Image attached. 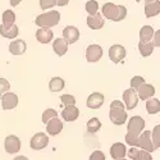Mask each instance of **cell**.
<instances>
[{"label": "cell", "mask_w": 160, "mask_h": 160, "mask_svg": "<svg viewBox=\"0 0 160 160\" xmlns=\"http://www.w3.org/2000/svg\"><path fill=\"white\" fill-rule=\"evenodd\" d=\"M101 16L109 21L119 22L123 21L127 16V8L124 5H115L113 3H106L102 5V13Z\"/></svg>", "instance_id": "cell-1"}, {"label": "cell", "mask_w": 160, "mask_h": 160, "mask_svg": "<svg viewBox=\"0 0 160 160\" xmlns=\"http://www.w3.org/2000/svg\"><path fill=\"white\" fill-rule=\"evenodd\" d=\"M109 118L113 124L123 126L127 121V112L124 110V104L119 100H114L110 104V113Z\"/></svg>", "instance_id": "cell-2"}, {"label": "cell", "mask_w": 160, "mask_h": 160, "mask_svg": "<svg viewBox=\"0 0 160 160\" xmlns=\"http://www.w3.org/2000/svg\"><path fill=\"white\" fill-rule=\"evenodd\" d=\"M60 21V13L57 10H50L48 13H42L36 17L35 23L40 28H50L57 26Z\"/></svg>", "instance_id": "cell-3"}, {"label": "cell", "mask_w": 160, "mask_h": 160, "mask_svg": "<svg viewBox=\"0 0 160 160\" xmlns=\"http://www.w3.org/2000/svg\"><path fill=\"white\" fill-rule=\"evenodd\" d=\"M145 128V119L141 118V117H132L128 122V126H127V133L129 135H136L138 136L140 133L143 131Z\"/></svg>", "instance_id": "cell-4"}, {"label": "cell", "mask_w": 160, "mask_h": 160, "mask_svg": "<svg viewBox=\"0 0 160 160\" xmlns=\"http://www.w3.org/2000/svg\"><path fill=\"white\" fill-rule=\"evenodd\" d=\"M137 148H141L143 151H148V152L155 151V148H154V145H152V142H151V132H150V131L141 132L140 135H138Z\"/></svg>", "instance_id": "cell-5"}, {"label": "cell", "mask_w": 160, "mask_h": 160, "mask_svg": "<svg viewBox=\"0 0 160 160\" xmlns=\"http://www.w3.org/2000/svg\"><path fill=\"white\" fill-rule=\"evenodd\" d=\"M48 143H49V137L42 132L36 133L30 141V146L32 150H42L48 146Z\"/></svg>", "instance_id": "cell-6"}, {"label": "cell", "mask_w": 160, "mask_h": 160, "mask_svg": "<svg viewBox=\"0 0 160 160\" xmlns=\"http://www.w3.org/2000/svg\"><path fill=\"white\" fill-rule=\"evenodd\" d=\"M124 58H126V49H124V46L118 45V44L110 46V49H109V59L114 64H118V63L123 62Z\"/></svg>", "instance_id": "cell-7"}, {"label": "cell", "mask_w": 160, "mask_h": 160, "mask_svg": "<svg viewBox=\"0 0 160 160\" xmlns=\"http://www.w3.org/2000/svg\"><path fill=\"white\" fill-rule=\"evenodd\" d=\"M102 57V48L100 45H90L86 49V59L88 63H96Z\"/></svg>", "instance_id": "cell-8"}, {"label": "cell", "mask_w": 160, "mask_h": 160, "mask_svg": "<svg viewBox=\"0 0 160 160\" xmlns=\"http://www.w3.org/2000/svg\"><path fill=\"white\" fill-rule=\"evenodd\" d=\"M79 38V31L74 26H67V27L63 30V40L67 44H74L78 41Z\"/></svg>", "instance_id": "cell-9"}, {"label": "cell", "mask_w": 160, "mask_h": 160, "mask_svg": "<svg viewBox=\"0 0 160 160\" xmlns=\"http://www.w3.org/2000/svg\"><path fill=\"white\" fill-rule=\"evenodd\" d=\"M123 99H124V104H126V108L128 110H132L135 109L137 106V102H138V96L136 94L135 90L132 88H128L123 92Z\"/></svg>", "instance_id": "cell-10"}, {"label": "cell", "mask_w": 160, "mask_h": 160, "mask_svg": "<svg viewBox=\"0 0 160 160\" xmlns=\"http://www.w3.org/2000/svg\"><path fill=\"white\" fill-rule=\"evenodd\" d=\"M5 151L8 154H17L21 150V140L17 136H8L5 138Z\"/></svg>", "instance_id": "cell-11"}, {"label": "cell", "mask_w": 160, "mask_h": 160, "mask_svg": "<svg viewBox=\"0 0 160 160\" xmlns=\"http://www.w3.org/2000/svg\"><path fill=\"white\" fill-rule=\"evenodd\" d=\"M2 104L4 110H12L18 105V96L14 92H7L2 96Z\"/></svg>", "instance_id": "cell-12"}, {"label": "cell", "mask_w": 160, "mask_h": 160, "mask_svg": "<svg viewBox=\"0 0 160 160\" xmlns=\"http://www.w3.org/2000/svg\"><path fill=\"white\" fill-rule=\"evenodd\" d=\"M136 94L141 100H149L150 98H152L155 95V87L152 85H149V83H142L137 88Z\"/></svg>", "instance_id": "cell-13"}, {"label": "cell", "mask_w": 160, "mask_h": 160, "mask_svg": "<svg viewBox=\"0 0 160 160\" xmlns=\"http://www.w3.org/2000/svg\"><path fill=\"white\" fill-rule=\"evenodd\" d=\"M63 129V123L59 118H52L46 123V131L50 136H57Z\"/></svg>", "instance_id": "cell-14"}, {"label": "cell", "mask_w": 160, "mask_h": 160, "mask_svg": "<svg viewBox=\"0 0 160 160\" xmlns=\"http://www.w3.org/2000/svg\"><path fill=\"white\" fill-rule=\"evenodd\" d=\"M104 17L101 16V13H95L94 16L87 17V26L91 30H100L104 27Z\"/></svg>", "instance_id": "cell-15"}, {"label": "cell", "mask_w": 160, "mask_h": 160, "mask_svg": "<svg viewBox=\"0 0 160 160\" xmlns=\"http://www.w3.org/2000/svg\"><path fill=\"white\" fill-rule=\"evenodd\" d=\"M104 100L105 98L102 94H100V92H92L87 99V106L90 109H99L104 104Z\"/></svg>", "instance_id": "cell-16"}, {"label": "cell", "mask_w": 160, "mask_h": 160, "mask_svg": "<svg viewBox=\"0 0 160 160\" xmlns=\"http://www.w3.org/2000/svg\"><path fill=\"white\" fill-rule=\"evenodd\" d=\"M127 154V149H126V146L121 142H115L112 145V148H110V155L113 158V160H118V159H124Z\"/></svg>", "instance_id": "cell-17"}, {"label": "cell", "mask_w": 160, "mask_h": 160, "mask_svg": "<svg viewBox=\"0 0 160 160\" xmlns=\"http://www.w3.org/2000/svg\"><path fill=\"white\" fill-rule=\"evenodd\" d=\"M79 115V110L76 108L74 105H68V106H65V108L63 109L62 112V117L65 122H73L76 121V119L78 118Z\"/></svg>", "instance_id": "cell-18"}, {"label": "cell", "mask_w": 160, "mask_h": 160, "mask_svg": "<svg viewBox=\"0 0 160 160\" xmlns=\"http://www.w3.org/2000/svg\"><path fill=\"white\" fill-rule=\"evenodd\" d=\"M128 156L131 160H152V156L150 155V152L143 151V150H138L137 148L129 149Z\"/></svg>", "instance_id": "cell-19"}, {"label": "cell", "mask_w": 160, "mask_h": 160, "mask_svg": "<svg viewBox=\"0 0 160 160\" xmlns=\"http://www.w3.org/2000/svg\"><path fill=\"white\" fill-rule=\"evenodd\" d=\"M0 35L5 38H14L18 36V27L16 24H2L0 26Z\"/></svg>", "instance_id": "cell-20"}, {"label": "cell", "mask_w": 160, "mask_h": 160, "mask_svg": "<svg viewBox=\"0 0 160 160\" xmlns=\"http://www.w3.org/2000/svg\"><path fill=\"white\" fill-rule=\"evenodd\" d=\"M52 36H54V33L50 28H38L36 31V38L41 44H49L52 40Z\"/></svg>", "instance_id": "cell-21"}, {"label": "cell", "mask_w": 160, "mask_h": 160, "mask_svg": "<svg viewBox=\"0 0 160 160\" xmlns=\"http://www.w3.org/2000/svg\"><path fill=\"white\" fill-rule=\"evenodd\" d=\"M26 49H27V45H26L24 40H16L9 45V51L13 55H22Z\"/></svg>", "instance_id": "cell-22"}, {"label": "cell", "mask_w": 160, "mask_h": 160, "mask_svg": "<svg viewBox=\"0 0 160 160\" xmlns=\"http://www.w3.org/2000/svg\"><path fill=\"white\" fill-rule=\"evenodd\" d=\"M159 12H160V2L159 0H154V2L146 3V5H145V16L148 18L158 16Z\"/></svg>", "instance_id": "cell-23"}, {"label": "cell", "mask_w": 160, "mask_h": 160, "mask_svg": "<svg viewBox=\"0 0 160 160\" xmlns=\"http://www.w3.org/2000/svg\"><path fill=\"white\" fill-rule=\"evenodd\" d=\"M52 49H54L55 54H58L59 57H63L67 51H68V44H67L62 37L55 38L54 42H52Z\"/></svg>", "instance_id": "cell-24"}, {"label": "cell", "mask_w": 160, "mask_h": 160, "mask_svg": "<svg viewBox=\"0 0 160 160\" xmlns=\"http://www.w3.org/2000/svg\"><path fill=\"white\" fill-rule=\"evenodd\" d=\"M64 87H65V82H64V79L60 78V77L51 78L50 82H49V88H50L51 92H59V91H62Z\"/></svg>", "instance_id": "cell-25"}, {"label": "cell", "mask_w": 160, "mask_h": 160, "mask_svg": "<svg viewBox=\"0 0 160 160\" xmlns=\"http://www.w3.org/2000/svg\"><path fill=\"white\" fill-rule=\"evenodd\" d=\"M154 36V28L151 27V26H143V27L141 28L140 31V42H150L151 37Z\"/></svg>", "instance_id": "cell-26"}, {"label": "cell", "mask_w": 160, "mask_h": 160, "mask_svg": "<svg viewBox=\"0 0 160 160\" xmlns=\"http://www.w3.org/2000/svg\"><path fill=\"white\" fill-rule=\"evenodd\" d=\"M146 110L149 114H156L160 112V101L158 99H149L146 101Z\"/></svg>", "instance_id": "cell-27"}, {"label": "cell", "mask_w": 160, "mask_h": 160, "mask_svg": "<svg viewBox=\"0 0 160 160\" xmlns=\"http://www.w3.org/2000/svg\"><path fill=\"white\" fill-rule=\"evenodd\" d=\"M138 50L141 52L142 57H150L152 54V50H154V45L151 42H140L138 44Z\"/></svg>", "instance_id": "cell-28"}, {"label": "cell", "mask_w": 160, "mask_h": 160, "mask_svg": "<svg viewBox=\"0 0 160 160\" xmlns=\"http://www.w3.org/2000/svg\"><path fill=\"white\" fill-rule=\"evenodd\" d=\"M86 126H87V132L88 133H96L101 128V122L98 118H91Z\"/></svg>", "instance_id": "cell-29"}, {"label": "cell", "mask_w": 160, "mask_h": 160, "mask_svg": "<svg viewBox=\"0 0 160 160\" xmlns=\"http://www.w3.org/2000/svg\"><path fill=\"white\" fill-rule=\"evenodd\" d=\"M16 22V13L13 10H5L3 13V24H14Z\"/></svg>", "instance_id": "cell-30"}, {"label": "cell", "mask_w": 160, "mask_h": 160, "mask_svg": "<svg viewBox=\"0 0 160 160\" xmlns=\"http://www.w3.org/2000/svg\"><path fill=\"white\" fill-rule=\"evenodd\" d=\"M159 136H160V127L156 126V127L154 128V131L151 132V142H152V145H154L155 150L159 149V145H160V138H159Z\"/></svg>", "instance_id": "cell-31"}, {"label": "cell", "mask_w": 160, "mask_h": 160, "mask_svg": "<svg viewBox=\"0 0 160 160\" xmlns=\"http://www.w3.org/2000/svg\"><path fill=\"white\" fill-rule=\"evenodd\" d=\"M99 10V3L96 0H90V2L86 3V12L90 16H94L95 13H98Z\"/></svg>", "instance_id": "cell-32"}, {"label": "cell", "mask_w": 160, "mask_h": 160, "mask_svg": "<svg viewBox=\"0 0 160 160\" xmlns=\"http://www.w3.org/2000/svg\"><path fill=\"white\" fill-rule=\"evenodd\" d=\"M57 115H58V113H57L55 109H46V110L42 113L41 121H42V123L46 124L48 121H50V119H52V118H57Z\"/></svg>", "instance_id": "cell-33"}, {"label": "cell", "mask_w": 160, "mask_h": 160, "mask_svg": "<svg viewBox=\"0 0 160 160\" xmlns=\"http://www.w3.org/2000/svg\"><path fill=\"white\" fill-rule=\"evenodd\" d=\"M142 83H145V79H143L142 77H140V76H136V77H133V78L131 79V88L135 90V91H137V88H138Z\"/></svg>", "instance_id": "cell-34"}, {"label": "cell", "mask_w": 160, "mask_h": 160, "mask_svg": "<svg viewBox=\"0 0 160 160\" xmlns=\"http://www.w3.org/2000/svg\"><path fill=\"white\" fill-rule=\"evenodd\" d=\"M126 143L132 146V148H137V143H138V136L136 135H129L127 133L126 135Z\"/></svg>", "instance_id": "cell-35"}, {"label": "cell", "mask_w": 160, "mask_h": 160, "mask_svg": "<svg viewBox=\"0 0 160 160\" xmlns=\"http://www.w3.org/2000/svg\"><path fill=\"white\" fill-rule=\"evenodd\" d=\"M9 88H10L9 82L5 78H0V99H2V96L4 94H7V92L9 91Z\"/></svg>", "instance_id": "cell-36"}, {"label": "cell", "mask_w": 160, "mask_h": 160, "mask_svg": "<svg viewBox=\"0 0 160 160\" xmlns=\"http://www.w3.org/2000/svg\"><path fill=\"white\" fill-rule=\"evenodd\" d=\"M60 100H62V102H63L65 106H68V105H74V104H76V99H74L72 95H69V94L62 95V96H60Z\"/></svg>", "instance_id": "cell-37"}, {"label": "cell", "mask_w": 160, "mask_h": 160, "mask_svg": "<svg viewBox=\"0 0 160 160\" xmlns=\"http://www.w3.org/2000/svg\"><path fill=\"white\" fill-rule=\"evenodd\" d=\"M54 5H57L55 0H40V7H41L42 10L50 9V8H52Z\"/></svg>", "instance_id": "cell-38"}, {"label": "cell", "mask_w": 160, "mask_h": 160, "mask_svg": "<svg viewBox=\"0 0 160 160\" xmlns=\"http://www.w3.org/2000/svg\"><path fill=\"white\" fill-rule=\"evenodd\" d=\"M88 160H105V155H104L102 151L96 150V151H94V152L90 155V159Z\"/></svg>", "instance_id": "cell-39"}, {"label": "cell", "mask_w": 160, "mask_h": 160, "mask_svg": "<svg viewBox=\"0 0 160 160\" xmlns=\"http://www.w3.org/2000/svg\"><path fill=\"white\" fill-rule=\"evenodd\" d=\"M57 2V5H59V7H64V5H67L69 3V0H55Z\"/></svg>", "instance_id": "cell-40"}, {"label": "cell", "mask_w": 160, "mask_h": 160, "mask_svg": "<svg viewBox=\"0 0 160 160\" xmlns=\"http://www.w3.org/2000/svg\"><path fill=\"white\" fill-rule=\"evenodd\" d=\"M159 33H160V32H159V31H156V38L154 40V42H152V45H154V46H159V45H160V44H159Z\"/></svg>", "instance_id": "cell-41"}, {"label": "cell", "mask_w": 160, "mask_h": 160, "mask_svg": "<svg viewBox=\"0 0 160 160\" xmlns=\"http://www.w3.org/2000/svg\"><path fill=\"white\" fill-rule=\"evenodd\" d=\"M21 2H22V0H10V4H12V7H17Z\"/></svg>", "instance_id": "cell-42"}, {"label": "cell", "mask_w": 160, "mask_h": 160, "mask_svg": "<svg viewBox=\"0 0 160 160\" xmlns=\"http://www.w3.org/2000/svg\"><path fill=\"white\" fill-rule=\"evenodd\" d=\"M13 160H28V159L26 158V156H22V155H21V156H16Z\"/></svg>", "instance_id": "cell-43"}, {"label": "cell", "mask_w": 160, "mask_h": 160, "mask_svg": "<svg viewBox=\"0 0 160 160\" xmlns=\"http://www.w3.org/2000/svg\"><path fill=\"white\" fill-rule=\"evenodd\" d=\"M146 3H150V2H154V0H145Z\"/></svg>", "instance_id": "cell-44"}, {"label": "cell", "mask_w": 160, "mask_h": 160, "mask_svg": "<svg viewBox=\"0 0 160 160\" xmlns=\"http://www.w3.org/2000/svg\"><path fill=\"white\" fill-rule=\"evenodd\" d=\"M118 160H126V159H118Z\"/></svg>", "instance_id": "cell-45"}, {"label": "cell", "mask_w": 160, "mask_h": 160, "mask_svg": "<svg viewBox=\"0 0 160 160\" xmlns=\"http://www.w3.org/2000/svg\"><path fill=\"white\" fill-rule=\"evenodd\" d=\"M136 2H141V0H136Z\"/></svg>", "instance_id": "cell-46"}]
</instances>
